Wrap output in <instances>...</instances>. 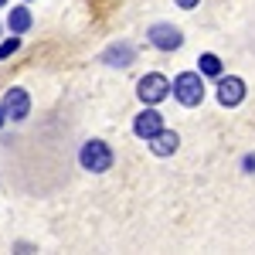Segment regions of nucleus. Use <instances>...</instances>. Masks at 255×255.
Returning a JSON list of instances; mask_svg holds the SVG:
<instances>
[{"instance_id": "obj_1", "label": "nucleus", "mask_w": 255, "mask_h": 255, "mask_svg": "<svg viewBox=\"0 0 255 255\" xmlns=\"http://www.w3.org/2000/svg\"><path fill=\"white\" fill-rule=\"evenodd\" d=\"M79 163H82V170H89V174H106V170L113 167V150H109V143H102V139L82 143Z\"/></svg>"}, {"instance_id": "obj_2", "label": "nucleus", "mask_w": 255, "mask_h": 255, "mask_svg": "<svg viewBox=\"0 0 255 255\" xmlns=\"http://www.w3.org/2000/svg\"><path fill=\"white\" fill-rule=\"evenodd\" d=\"M170 85H174V96L180 106H187V109L201 106V99H204V75L201 72H180Z\"/></svg>"}, {"instance_id": "obj_3", "label": "nucleus", "mask_w": 255, "mask_h": 255, "mask_svg": "<svg viewBox=\"0 0 255 255\" xmlns=\"http://www.w3.org/2000/svg\"><path fill=\"white\" fill-rule=\"evenodd\" d=\"M174 92V85L163 79L160 72H150V75H143V79L136 82V96L146 102V106H157V102H163V99Z\"/></svg>"}, {"instance_id": "obj_4", "label": "nucleus", "mask_w": 255, "mask_h": 255, "mask_svg": "<svg viewBox=\"0 0 255 255\" xmlns=\"http://www.w3.org/2000/svg\"><path fill=\"white\" fill-rule=\"evenodd\" d=\"M0 106H3L7 119H14V123H20V119L31 116V96H27V89H20V85L7 89L3 99H0Z\"/></svg>"}, {"instance_id": "obj_5", "label": "nucleus", "mask_w": 255, "mask_h": 255, "mask_svg": "<svg viewBox=\"0 0 255 255\" xmlns=\"http://www.w3.org/2000/svg\"><path fill=\"white\" fill-rule=\"evenodd\" d=\"M150 44L160 48V51H177L184 44V34H180V27H174V24H153L150 27Z\"/></svg>"}, {"instance_id": "obj_6", "label": "nucleus", "mask_w": 255, "mask_h": 255, "mask_svg": "<svg viewBox=\"0 0 255 255\" xmlns=\"http://www.w3.org/2000/svg\"><path fill=\"white\" fill-rule=\"evenodd\" d=\"M245 99V82L238 79V75H218V102L221 106H238Z\"/></svg>"}, {"instance_id": "obj_7", "label": "nucleus", "mask_w": 255, "mask_h": 255, "mask_svg": "<svg viewBox=\"0 0 255 255\" xmlns=\"http://www.w3.org/2000/svg\"><path fill=\"white\" fill-rule=\"evenodd\" d=\"M160 129H163V116H160L157 109H143L136 119H133V133H136L139 139H150V136H157Z\"/></svg>"}, {"instance_id": "obj_8", "label": "nucleus", "mask_w": 255, "mask_h": 255, "mask_svg": "<svg viewBox=\"0 0 255 255\" xmlns=\"http://www.w3.org/2000/svg\"><path fill=\"white\" fill-rule=\"evenodd\" d=\"M146 143H150V153L153 157H170L177 146H180V136H177L174 129H160L157 136H150Z\"/></svg>"}, {"instance_id": "obj_9", "label": "nucleus", "mask_w": 255, "mask_h": 255, "mask_svg": "<svg viewBox=\"0 0 255 255\" xmlns=\"http://www.w3.org/2000/svg\"><path fill=\"white\" fill-rule=\"evenodd\" d=\"M31 10L27 7H10V14H7V27H10V34H24V31H31Z\"/></svg>"}, {"instance_id": "obj_10", "label": "nucleus", "mask_w": 255, "mask_h": 255, "mask_svg": "<svg viewBox=\"0 0 255 255\" xmlns=\"http://www.w3.org/2000/svg\"><path fill=\"white\" fill-rule=\"evenodd\" d=\"M106 65H116V68H126V65H133V48L129 44H113L106 55H102Z\"/></svg>"}, {"instance_id": "obj_11", "label": "nucleus", "mask_w": 255, "mask_h": 255, "mask_svg": "<svg viewBox=\"0 0 255 255\" xmlns=\"http://www.w3.org/2000/svg\"><path fill=\"white\" fill-rule=\"evenodd\" d=\"M197 72L218 79V75H221V58H218V55H201V58H197Z\"/></svg>"}, {"instance_id": "obj_12", "label": "nucleus", "mask_w": 255, "mask_h": 255, "mask_svg": "<svg viewBox=\"0 0 255 255\" xmlns=\"http://www.w3.org/2000/svg\"><path fill=\"white\" fill-rule=\"evenodd\" d=\"M17 48H20V34H10L7 41H0V61H3V58H10V55H14Z\"/></svg>"}, {"instance_id": "obj_13", "label": "nucleus", "mask_w": 255, "mask_h": 255, "mask_svg": "<svg viewBox=\"0 0 255 255\" xmlns=\"http://www.w3.org/2000/svg\"><path fill=\"white\" fill-rule=\"evenodd\" d=\"M201 0H177V7H184V10H194Z\"/></svg>"}, {"instance_id": "obj_14", "label": "nucleus", "mask_w": 255, "mask_h": 255, "mask_svg": "<svg viewBox=\"0 0 255 255\" xmlns=\"http://www.w3.org/2000/svg\"><path fill=\"white\" fill-rule=\"evenodd\" d=\"M245 170H249V174L255 170V157H245Z\"/></svg>"}, {"instance_id": "obj_15", "label": "nucleus", "mask_w": 255, "mask_h": 255, "mask_svg": "<svg viewBox=\"0 0 255 255\" xmlns=\"http://www.w3.org/2000/svg\"><path fill=\"white\" fill-rule=\"evenodd\" d=\"M3 123H7V113H3V106H0V129H3Z\"/></svg>"}, {"instance_id": "obj_16", "label": "nucleus", "mask_w": 255, "mask_h": 255, "mask_svg": "<svg viewBox=\"0 0 255 255\" xmlns=\"http://www.w3.org/2000/svg\"><path fill=\"white\" fill-rule=\"evenodd\" d=\"M7 3H10V0H0V7H7Z\"/></svg>"}, {"instance_id": "obj_17", "label": "nucleus", "mask_w": 255, "mask_h": 255, "mask_svg": "<svg viewBox=\"0 0 255 255\" xmlns=\"http://www.w3.org/2000/svg\"><path fill=\"white\" fill-rule=\"evenodd\" d=\"M24 3H27V0H24Z\"/></svg>"}]
</instances>
